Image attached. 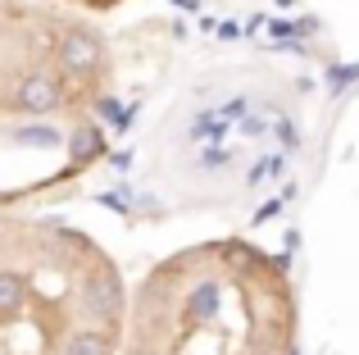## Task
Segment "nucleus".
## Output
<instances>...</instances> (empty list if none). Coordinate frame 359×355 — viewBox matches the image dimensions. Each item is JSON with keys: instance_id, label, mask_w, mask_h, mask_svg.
I'll return each instance as SVG.
<instances>
[{"instance_id": "obj_1", "label": "nucleus", "mask_w": 359, "mask_h": 355, "mask_svg": "<svg viewBox=\"0 0 359 355\" xmlns=\"http://www.w3.org/2000/svg\"><path fill=\"white\" fill-rule=\"evenodd\" d=\"M118 355H300L287 255L250 237L168 250L128 287Z\"/></svg>"}, {"instance_id": "obj_2", "label": "nucleus", "mask_w": 359, "mask_h": 355, "mask_svg": "<svg viewBox=\"0 0 359 355\" xmlns=\"http://www.w3.org/2000/svg\"><path fill=\"white\" fill-rule=\"evenodd\" d=\"M128 283L91 232L0 210V355H118Z\"/></svg>"}, {"instance_id": "obj_3", "label": "nucleus", "mask_w": 359, "mask_h": 355, "mask_svg": "<svg viewBox=\"0 0 359 355\" xmlns=\"http://www.w3.org/2000/svg\"><path fill=\"white\" fill-rule=\"evenodd\" d=\"M60 5H69V9H82V14H109V9L128 5V0H60Z\"/></svg>"}]
</instances>
